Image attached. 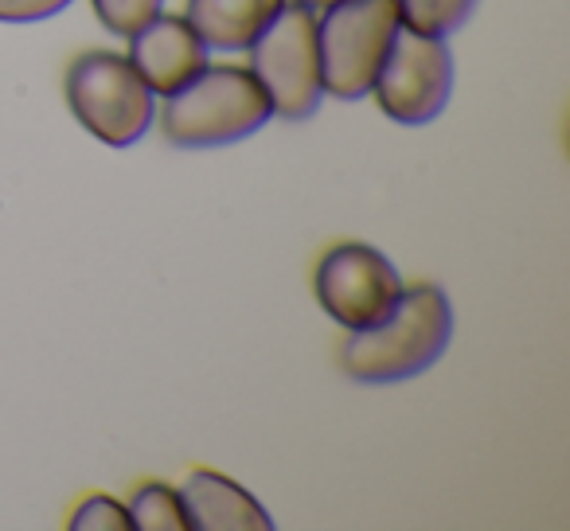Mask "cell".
Here are the masks:
<instances>
[{
	"label": "cell",
	"instance_id": "16",
	"mask_svg": "<svg viewBox=\"0 0 570 531\" xmlns=\"http://www.w3.org/2000/svg\"><path fill=\"white\" fill-rule=\"evenodd\" d=\"M285 4H297V9H309V12H325L333 0H285Z\"/></svg>",
	"mask_w": 570,
	"mask_h": 531
},
{
	"label": "cell",
	"instance_id": "6",
	"mask_svg": "<svg viewBox=\"0 0 570 531\" xmlns=\"http://www.w3.org/2000/svg\"><path fill=\"white\" fill-rule=\"evenodd\" d=\"M380 110L399 126H426L450 106L453 95V56L445 40L422 36L399 24L380 75L372 82Z\"/></svg>",
	"mask_w": 570,
	"mask_h": 531
},
{
	"label": "cell",
	"instance_id": "12",
	"mask_svg": "<svg viewBox=\"0 0 570 531\" xmlns=\"http://www.w3.org/2000/svg\"><path fill=\"white\" fill-rule=\"evenodd\" d=\"M395 4L399 24L422 36H438V40H450L476 9V0H395Z\"/></svg>",
	"mask_w": 570,
	"mask_h": 531
},
{
	"label": "cell",
	"instance_id": "4",
	"mask_svg": "<svg viewBox=\"0 0 570 531\" xmlns=\"http://www.w3.org/2000/svg\"><path fill=\"white\" fill-rule=\"evenodd\" d=\"M395 32V0H333L317 20L321 90L341 102L372 95V82Z\"/></svg>",
	"mask_w": 570,
	"mask_h": 531
},
{
	"label": "cell",
	"instance_id": "15",
	"mask_svg": "<svg viewBox=\"0 0 570 531\" xmlns=\"http://www.w3.org/2000/svg\"><path fill=\"white\" fill-rule=\"evenodd\" d=\"M71 0H0V24H36L63 12Z\"/></svg>",
	"mask_w": 570,
	"mask_h": 531
},
{
	"label": "cell",
	"instance_id": "1",
	"mask_svg": "<svg viewBox=\"0 0 570 531\" xmlns=\"http://www.w3.org/2000/svg\"><path fill=\"white\" fill-rule=\"evenodd\" d=\"M453 341V305L438 286H403L391 313L375 325L348 333L341 367L356 383H403L445 356Z\"/></svg>",
	"mask_w": 570,
	"mask_h": 531
},
{
	"label": "cell",
	"instance_id": "2",
	"mask_svg": "<svg viewBox=\"0 0 570 531\" xmlns=\"http://www.w3.org/2000/svg\"><path fill=\"white\" fill-rule=\"evenodd\" d=\"M274 118L250 67H212L165 95L160 134L176 149H219L258 134Z\"/></svg>",
	"mask_w": 570,
	"mask_h": 531
},
{
	"label": "cell",
	"instance_id": "9",
	"mask_svg": "<svg viewBox=\"0 0 570 531\" xmlns=\"http://www.w3.org/2000/svg\"><path fill=\"white\" fill-rule=\"evenodd\" d=\"M184 520L188 531H269L274 520L258 504V496L243 489L238 481L212 469H196L184 476L180 489Z\"/></svg>",
	"mask_w": 570,
	"mask_h": 531
},
{
	"label": "cell",
	"instance_id": "3",
	"mask_svg": "<svg viewBox=\"0 0 570 531\" xmlns=\"http://www.w3.org/2000/svg\"><path fill=\"white\" fill-rule=\"evenodd\" d=\"M67 106L110 149L137 145L157 118V95L118 51H87L67 67Z\"/></svg>",
	"mask_w": 570,
	"mask_h": 531
},
{
	"label": "cell",
	"instance_id": "10",
	"mask_svg": "<svg viewBox=\"0 0 570 531\" xmlns=\"http://www.w3.org/2000/svg\"><path fill=\"white\" fill-rule=\"evenodd\" d=\"M282 4L285 0H188L184 20L196 28L207 51H246Z\"/></svg>",
	"mask_w": 570,
	"mask_h": 531
},
{
	"label": "cell",
	"instance_id": "5",
	"mask_svg": "<svg viewBox=\"0 0 570 531\" xmlns=\"http://www.w3.org/2000/svg\"><path fill=\"white\" fill-rule=\"evenodd\" d=\"M246 51H250V75L258 79L274 118L305 121L321 110L325 90L317 67V12L282 4Z\"/></svg>",
	"mask_w": 570,
	"mask_h": 531
},
{
	"label": "cell",
	"instance_id": "7",
	"mask_svg": "<svg viewBox=\"0 0 570 531\" xmlns=\"http://www.w3.org/2000/svg\"><path fill=\"white\" fill-rule=\"evenodd\" d=\"M403 294L395 262L367 243H341L317 266V302L348 333L375 325Z\"/></svg>",
	"mask_w": 570,
	"mask_h": 531
},
{
	"label": "cell",
	"instance_id": "13",
	"mask_svg": "<svg viewBox=\"0 0 570 531\" xmlns=\"http://www.w3.org/2000/svg\"><path fill=\"white\" fill-rule=\"evenodd\" d=\"M95 4V17L102 20L106 32L114 36H129L153 20L160 9H165V0H90Z\"/></svg>",
	"mask_w": 570,
	"mask_h": 531
},
{
	"label": "cell",
	"instance_id": "11",
	"mask_svg": "<svg viewBox=\"0 0 570 531\" xmlns=\"http://www.w3.org/2000/svg\"><path fill=\"white\" fill-rule=\"evenodd\" d=\"M126 512H129V528H137V531H188L180 492L160 481L141 484V489L134 492V500L126 504Z\"/></svg>",
	"mask_w": 570,
	"mask_h": 531
},
{
	"label": "cell",
	"instance_id": "14",
	"mask_svg": "<svg viewBox=\"0 0 570 531\" xmlns=\"http://www.w3.org/2000/svg\"><path fill=\"white\" fill-rule=\"evenodd\" d=\"M75 531H129V512L114 496H87L71 515Z\"/></svg>",
	"mask_w": 570,
	"mask_h": 531
},
{
	"label": "cell",
	"instance_id": "8",
	"mask_svg": "<svg viewBox=\"0 0 570 531\" xmlns=\"http://www.w3.org/2000/svg\"><path fill=\"white\" fill-rule=\"evenodd\" d=\"M126 40H129L126 59L137 67L145 87L157 98L173 95L176 87H184L191 75H199L207 67V43L199 40L196 28L184 17L157 12L137 32H129Z\"/></svg>",
	"mask_w": 570,
	"mask_h": 531
}]
</instances>
